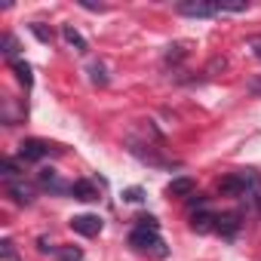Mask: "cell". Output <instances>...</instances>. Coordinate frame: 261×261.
Returning <instances> with one entry per match:
<instances>
[{"label": "cell", "instance_id": "8", "mask_svg": "<svg viewBox=\"0 0 261 261\" xmlns=\"http://www.w3.org/2000/svg\"><path fill=\"white\" fill-rule=\"evenodd\" d=\"M10 194L16 197V203H31L34 200V191L28 185H10Z\"/></svg>", "mask_w": 261, "mask_h": 261}, {"label": "cell", "instance_id": "9", "mask_svg": "<svg viewBox=\"0 0 261 261\" xmlns=\"http://www.w3.org/2000/svg\"><path fill=\"white\" fill-rule=\"evenodd\" d=\"M13 71H16V77H19V83H25V86H31V68L25 65V62H13Z\"/></svg>", "mask_w": 261, "mask_h": 261}, {"label": "cell", "instance_id": "7", "mask_svg": "<svg viewBox=\"0 0 261 261\" xmlns=\"http://www.w3.org/2000/svg\"><path fill=\"white\" fill-rule=\"evenodd\" d=\"M62 37H65V40H68V43H71L77 53H86V40H83V37H80V34H77L71 25H65V28H62Z\"/></svg>", "mask_w": 261, "mask_h": 261}, {"label": "cell", "instance_id": "11", "mask_svg": "<svg viewBox=\"0 0 261 261\" xmlns=\"http://www.w3.org/2000/svg\"><path fill=\"white\" fill-rule=\"evenodd\" d=\"M59 258H62V261H83V252L74 249V246H62V249H59Z\"/></svg>", "mask_w": 261, "mask_h": 261}, {"label": "cell", "instance_id": "1", "mask_svg": "<svg viewBox=\"0 0 261 261\" xmlns=\"http://www.w3.org/2000/svg\"><path fill=\"white\" fill-rule=\"evenodd\" d=\"M258 185V178H255V172L252 169H246V172H237V175H227V178H221V194H246V191H252Z\"/></svg>", "mask_w": 261, "mask_h": 261}, {"label": "cell", "instance_id": "12", "mask_svg": "<svg viewBox=\"0 0 261 261\" xmlns=\"http://www.w3.org/2000/svg\"><path fill=\"white\" fill-rule=\"evenodd\" d=\"M4 53H7V56H10V59H13V62H16V40H13V37H10V34H7V37H4Z\"/></svg>", "mask_w": 261, "mask_h": 261}, {"label": "cell", "instance_id": "4", "mask_svg": "<svg viewBox=\"0 0 261 261\" xmlns=\"http://www.w3.org/2000/svg\"><path fill=\"white\" fill-rule=\"evenodd\" d=\"M49 151H53V145H46V142H40V139H28V142H22V148H19V157L34 163V160H43Z\"/></svg>", "mask_w": 261, "mask_h": 261}, {"label": "cell", "instance_id": "14", "mask_svg": "<svg viewBox=\"0 0 261 261\" xmlns=\"http://www.w3.org/2000/svg\"><path fill=\"white\" fill-rule=\"evenodd\" d=\"M255 46H258V49H255V56L261 59V40H255Z\"/></svg>", "mask_w": 261, "mask_h": 261}, {"label": "cell", "instance_id": "13", "mask_svg": "<svg viewBox=\"0 0 261 261\" xmlns=\"http://www.w3.org/2000/svg\"><path fill=\"white\" fill-rule=\"evenodd\" d=\"M126 200H133V203H136V200H142V191H129V194H126Z\"/></svg>", "mask_w": 261, "mask_h": 261}, {"label": "cell", "instance_id": "6", "mask_svg": "<svg viewBox=\"0 0 261 261\" xmlns=\"http://www.w3.org/2000/svg\"><path fill=\"white\" fill-rule=\"evenodd\" d=\"M166 191H169L172 197H194V191H197V185H194L191 178H185V175H181V178H172Z\"/></svg>", "mask_w": 261, "mask_h": 261}, {"label": "cell", "instance_id": "2", "mask_svg": "<svg viewBox=\"0 0 261 261\" xmlns=\"http://www.w3.org/2000/svg\"><path fill=\"white\" fill-rule=\"evenodd\" d=\"M129 243H133L136 249H151V252H163L160 246H163V240H160V233L154 230V227H139L136 224V230L133 233H129Z\"/></svg>", "mask_w": 261, "mask_h": 261}, {"label": "cell", "instance_id": "3", "mask_svg": "<svg viewBox=\"0 0 261 261\" xmlns=\"http://www.w3.org/2000/svg\"><path fill=\"white\" fill-rule=\"evenodd\" d=\"M71 227H74L77 233H83V237H98L105 224H101L98 215H74V218H71Z\"/></svg>", "mask_w": 261, "mask_h": 261}, {"label": "cell", "instance_id": "5", "mask_svg": "<svg viewBox=\"0 0 261 261\" xmlns=\"http://www.w3.org/2000/svg\"><path fill=\"white\" fill-rule=\"evenodd\" d=\"M71 194H74L77 200H83V203H92V200H98V188H95L92 181H86V178L74 181V185H71Z\"/></svg>", "mask_w": 261, "mask_h": 261}, {"label": "cell", "instance_id": "10", "mask_svg": "<svg viewBox=\"0 0 261 261\" xmlns=\"http://www.w3.org/2000/svg\"><path fill=\"white\" fill-rule=\"evenodd\" d=\"M0 255H4V261H19L16 243H13V240H4V243H0Z\"/></svg>", "mask_w": 261, "mask_h": 261}]
</instances>
